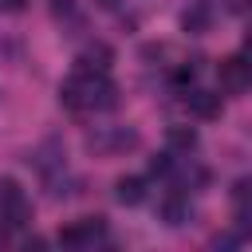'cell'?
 Returning a JSON list of instances; mask_svg holds the SVG:
<instances>
[{
	"mask_svg": "<svg viewBox=\"0 0 252 252\" xmlns=\"http://www.w3.org/2000/svg\"><path fill=\"white\" fill-rule=\"evenodd\" d=\"M79 79V98L83 110H114L118 106V87L106 75H91V71H75Z\"/></svg>",
	"mask_w": 252,
	"mask_h": 252,
	"instance_id": "obj_1",
	"label": "cell"
},
{
	"mask_svg": "<svg viewBox=\"0 0 252 252\" xmlns=\"http://www.w3.org/2000/svg\"><path fill=\"white\" fill-rule=\"evenodd\" d=\"M28 217H32V205L20 189V181L0 177V220H4V228H24Z\"/></svg>",
	"mask_w": 252,
	"mask_h": 252,
	"instance_id": "obj_2",
	"label": "cell"
},
{
	"mask_svg": "<svg viewBox=\"0 0 252 252\" xmlns=\"http://www.w3.org/2000/svg\"><path fill=\"white\" fill-rule=\"evenodd\" d=\"M87 146L94 154H122V150L138 146V130H130V126H98V130L87 134Z\"/></svg>",
	"mask_w": 252,
	"mask_h": 252,
	"instance_id": "obj_3",
	"label": "cell"
},
{
	"mask_svg": "<svg viewBox=\"0 0 252 252\" xmlns=\"http://www.w3.org/2000/svg\"><path fill=\"white\" fill-rule=\"evenodd\" d=\"M217 83H220V91H228V94H244V91L252 87V59H248V55H228V59H220V63H217Z\"/></svg>",
	"mask_w": 252,
	"mask_h": 252,
	"instance_id": "obj_4",
	"label": "cell"
},
{
	"mask_svg": "<svg viewBox=\"0 0 252 252\" xmlns=\"http://www.w3.org/2000/svg\"><path fill=\"white\" fill-rule=\"evenodd\" d=\"M102 232H106V217H83V220L59 228V244H63V248H87V244H94Z\"/></svg>",
	"mask_w": 252,
	"mask_h": 252,
	"instance_id": "obj_5",
	"label": "cell"
},
{
	"mask_svg": "<svg viewBox=\"0 0 252 252\" xmlns=\"http://www.w3.org/2000/svg\"><path fill=\"white\" fill-rule=\"evenodd\" d=\"M185 106H189V114H193V118H201V122L220 118V94H213V91L189 87V91H185Z\"/></svg>",
	"mask_w": 252,
	"mask_h": 252,
	"instance_id": "obj_6",
	"label": "cell"
},
{
	"mask_svg": "<svg viewBox=\"0 0 252 252\" xmlns=\"http://www.w3.org/2000/svg\"><path fill=\"white\" fill-rule=\"evenodd\" d=\"M110 63H114V51H110L106 43H87V47L79 51V71L106 75V71H110Z\"/></svg>",
	"mask_w": 252,
	"mask_h": 252,
	"instance_id": "obj_7",
	"label": "cell"
},
{
	"mask_svg": "<svg viewBox=\"0 0 252 252\" xmlns=\"http://www.w3.org/2000/svg\"><path fill=\"white\" fill-rule=\"evenodd\" d=\"M209 24H213L209 0H193V4L181 12V28H185L189 35H205V32H209Z\"/></svg>",
	"mask_w": 252,
	"mask_h": 252,
	"instance_id": "obj_8",
	"label": "cell"
},
{
	"mask_svg": "<svg viewBox=\"0 0 252 252\" xmlns=\"http://www.w3.org/2000/svg\"><path fill=\"white\" fill-rule=\"evenodd\" d=\"M114 201L118 205H142L146 201V177H134V173H126V177H118L114 181Z\"/></svg>",
	"mask_w": 252,
	"mask_h": 252,
	"instance_id": "obj_9",
	"label": "cell"
},
{
	"mask_svg": "<svg viewBox=\"0 0 252 252\" xmlns=\"http://www.w3.org/2000/svg\"><path fill=\"white\" fill-rule=\"evenodd\" d=\"M165 146H169V154H193L197 150V130L193 126H169Z\"/></svg>",
	"mask_w": 252,
	"mask_h": 252,
	"instance_id": "obj_10",
	"label": "cell"
},
{
	"mask_svg": "<svg viewBox=\"0 0 252 252\" xmlns=\"http://www.w3.org/2000/svg\"><path fill=\"white\" fill-rule=\"evenodd\" d=\"M228 197H232L236 209H252V177H236L232 189H228Z\"/></svg>",
	"mask_w": 252,
	"mask_h": 252,
	"instance_id": "obj_11",
	"label": "cell"
},
{
	"mask_svg": "<svg viewBox=\"0 0 252 252\" xmlns=\"http://www.w3.org/2000/svg\"><path fill=\"white\" fill-rule=\"evenodd\" d=\"M161 217H165V224H181V220L189 217V209H185L181 197H165V201H161Z\"/></svg>",
	"mask_w": 252,
	"mask_h": 252,
	"instance_id": "obj_12",
	"label": "cell"
},
{
	"mask_svg": "<svg viewBox=\"0 0 252 252\" xmlns=\"http://www.w3.org/2000/svg\"><path fill=\"white\" fill-rule=\"evenodd\" d=\"M169 169H173L169 154H154V158H150V177H165Z\"/></svg>",
	"mask_w": 252,
	"mask_h": 252,
	"instance_id": "obj_13",
	"label": "cell"
},
{
	"mask_svg": "<svg viewBox=\"0 0 252 252\" xmlns=\"http://www.w3.org/2000/svg\"><path fill=\"white\" fill-rule=\"evenodd\" d=\"M169 79H173L177 87H189V83L197 79V67H193V63H185V67H173V75H169Z\"/></svg>",
	"mask_w": 252,
	"mask_h": 252,
	"instance_id": "obj_14",
	"label": "cell"
},
{
	"mask_svg": "<svg viewBox=\"0 0 252 252\" xmlns=\"http://www.w3.org/2000/svg\"><path fill=\"white\" fill-rule=\"evenodd\" d=\"M236 236H240V240L252 236V209H240V213H236Z\"/></svg>",
	"mask_w": 252,
	"mask_h": 252,
	"instance_id": "obj_15",
	"label": "cell"
},
{
	"mask_svg": "<svg viewBox=\"0 0 252 252\" xmlns=\"http://www.w3.org/2000/svg\"><path fill=\"white\" fill-rule=\"evenodd\" d=\"M232 244H240L236 232H217V236H213V248H232Z\"/></svg>",
	"mask_w": 252,
	"mask_h": 252,
	"instance_id": "obj_16",
	"label": "cell"
},
{
	"mask_svg": "<svg viewBox=\"0 0 252 252\" xmlns=\"http://www.w3.org/2000/svg\"><path fill=\"white\" fill-rule=\"evenodd\" d=\"M51 12L55 16H75V0H51Z\"/></svg>",
	"mask_w": 252,
	"mask_h": 252,
	"instance_id": "obj_17",
	"label": "cell"
},
{
	"mask_svg": "<svg viewBox=\"0 0 252 252\" xmlns=\"http://www.w3.org/2000/svg\"><path fill=\"white\" fill-rule=\"evenodd\" d=\"M0 4H4V8H12V12H20V8H24V0H0Z\"/></svg>",
	"mask_w": 252,
	"mask_h": 252,
	"instance_id": "obj_18",
	"label": "cell"
},
{
	"mask_svg": "<svg viewBox=\"0 0 252 252\" xmlns=\"http://www.w3.org/2000/svg\"><path fill=\"white\" fill-rule=\"evenodd\" d=\"M4 244H8V228L0 224V248H4Z\"/></svg>",
	"mask_w": 252,
	"mask_h": 252,
	"instance_id": "obj_19",
	"label": "cell"
},
{
	"mask_svg": "<svg viewBox=\"0 0 252 252\" xmlns=\"http://www.w3.org/2000/svg\"><path fill=\"white\" fill-rule=\"evenodd\" d=\"M244 43H248V51H252V28H248V35H244Z\"/></svg>",
	"mask_w": 252,
	"mask_h": 252,
	"instance_id": "obj_20",
	"label": "cell"
},
{
	"mask_svg": "<svg viewBox=\"0 0 252 252\" xmlns=\"http://www.w3.org/2000/svg\"><path fill=\"white\" fill-rule=\"evenodd\" d=\"M248 4H252V0H248Z\"/></svg>",
	"mask_w": 252,
	"mask_h": 252,
	"instance_id": "obj_21",
	"label": "cell"
}]
</instances>
